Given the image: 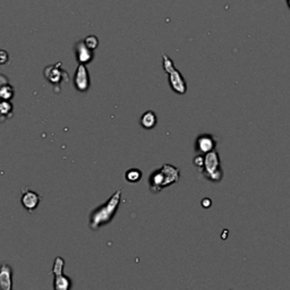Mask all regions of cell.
Listing matches in <instances>:
<instances>
[{"instance_id": "obj_4", "label": "cell", "mask_w": 290, "mask_h": 290, "mask_svg": "<svg viewBox=\"0 0 290 290\" xmlns=\"http://www.w3.org/2000/svg\"><path fill=\"white\" fill-rule=\"evenodd\" d=\"M43 76L46 81L53 85V88L56 93L60 92V85H62L63 82L68 83L71 81V77H69L67 71H65L63 68L62 62L48 65V66L43 69Z\"/></svg>"}, {"instance_id": "obj_20", "label": "cell", "mask_w": 290, "mask_h": 290, "mask_svg": "<svg viewBox=\"0 0 290 290\" xmlns=\"http://www.w3.org/2000/svg\"><path fill=\"white\" fill-rule=\"evenodd\" d=\"M201 204H202V207H203L204 209H209V208L212 205V201H211V199L205 198V199L202 200V203H201Z\"/></svg>"}, {"instance_id": "obj_10", "label": "cell", "mask_w": 290, "mask_h": 290, "mask_svg": "<svg viewBox=\"0 0 290 290\" xmlns=\"http://www.w3.org/2000/svg\"><path fill=\"white\" fill-rule=\"evenodd\" d=\"M149 188L153 194L160 193L162 189H165V174H163L162 168L152 171V174L150 175Z\"/></svg>"}, {"instance_id": "obj_2", "label": "cell", "mask_w": 290, "mask_h": 290, "mask_svg": "<svg viewBox=\"0 0 290 290\" xmlns=\"http://www.w3.org/2000/svg\"><path fill=\"white\" fill-rule=\"evenodd\" d=\"M205 179L211 182H220L223 178V170L220 163V157L217 150L204 154V165L199 170Z\"/></svg>"}, {"instance_id": "obj_19", "label": "cell", "mask_w": 290, "mask_h": 290, "mask_svg": "<svg viewBox=\"0 0 290 290\" xmlns=\"http://www.w3.org/2000/svg\"><path fill=\"white\" fill-rule=\"evenodd\" d=\"M8 59H9V56L6 51L5 50L0 51V63H2V65H6L8 62Z\"/></svg>"}, {"instance_id": "obj_14", "label": "cell", "mask_w": 290, "mask_h": 290, "mask_svg": "<svg viewBox=\"0 0 290 290\" xmlns=\"http://www.w3.org/2000/svg\"><path fill=\"white\" fill-rule=\"evenodd\" d=\"M0 114H2V123L11 119L14 115V106L11 100H3L0 104Z\"/></svg>"}, {"instance_id": "obj_6", "label": "cell", "mask_w": 290, "mask_h": 290, "mask_svg": "<svg viewBox=\"0 0 290 290\" xmlns=\"http://www.w3.org/2000/svg\"><path fill=\"white\" fill-rule=\"evenodd\" d=\"M218 139L212 134H201L195 141V152L198 154H208L216 150Z\"/></svg>"}, {"instance_id": "obj_12", "label": "cell", "mask_w": 290, "mask_h": 290, "mask_svg": "<svg viewBox=\"0 0 290 290\" xmlns=\"http://www.w3.org/2000/svg\"><path fill=\"white\" fill-rule=\"evenodd\" d=\"M0 288L3 290L13 289V270L7 263H3L0 268Z\"/></svg>"}, {"instance_id": "obj_13", "label": "cell", "mask_w": 290, "mask_h": 290, "mask_svg": "<svg viewBox=\"0 0 290 290\" xmlns=\"http://www.w3.org/2000/svg\"><path fill=\"white\" fill-rule=\"evenodd\" d=\"M157 121H158V118H157L156 112H153L152 110H148L147 112H144V114L142 115L139 123H141L143 128L152 129L156 127Z\"/></svg>"}, {"instance_id": "obj_18", "label": "cell", "mask_w": 290, "mask_h": 290, "mask_svg": "<svg viewBox=\"0 0 290 290\" xmlns=\"http://www.w3.org/2000/svg\"><path fill=\"white\" fill-rule=\"evenodd\" d=\"M193 163L194 166L198 168V170H200L204 165V154H198V156L193 159Z\"/></svg>"}, {"instance_id": "obj_5", "label": "cell", "mask_w": 290, "mask_h": 290, "mask_svg": "<svg viewBox=\"0 0 290 290\" xmlns=\"http://www.w3.org/2000/svg\"><path fill=\"white\" fill-rule=\"evenodd\" d=\"M65 260L63 257H56L51 273L54 274V289L56 290H68L72 287V280L64 274Z\"/></svg>"}, {"instance_id": "obj_1", "label": "cell", "mask_w": 290, "mask_h": 290, "mask_svg": "<svg viewBox=\"0 0 290 290\" xmlns=\"http://www.w3.org/2000/svg\"><path fill=\"white\" fill-rule=\"evenodd\" d=\"M121 194H123V191H121V189H118L105 204L95 208L90 213L88 227L92 230H98V229L102 228L112 221V219L115 218L119 209Z\"/></svg>"}, {"instance_id": "obj_9", "label": "cell", "mask_w": 290, "mask_h": 290, "mask_svg": "<svg viewBox=\"0 0 290 290\" xmlns=\"http://www.w3.org/2000/svg\"><path fill=\"white\" fill-rule=\"evenodd\" d=\"M74 51H75V56H76V60L78 62V64L87 65L92 62L93 58H94V54H93V51L94 50L88 48V46L85 44V42H84V40L77 41L76 43H75Z\"/></svg>"}, {"instance_id": "obj_8", "label": "cell", "mask_w": 290, "mask_h": 290, "mask_svg": "<svg viewBox=\"0 0 290 290\" xmlns=\"http://www.w3.org/2000/svg\"><path fill=\"white\" fill-rule=\"evenodd\" d=\"M41 201V196L36 193L35 190H32L30 188H23L22 196H21V203L23 208L27 210L29 212H33L35 209H37Z\"/></svg>"}, {"instance_id": "obj_3", "label": "cell", "mask_w": 290, "mask_h": 290, "mask_svg": "<svg viewBox=\"0 0 290 290\" xmlns=\"http://www.w3.org/2000/svg\"><path fill=\"white\" fill-rule=\"evenodd\" d=\"M162 67L168 75V81L171 90L177 94H185L187 91V84L181 73L176 69L174 62L166 54L162 55Z\"/></svg>"}, {"instance_id": "obj_11", "label": "cell", "mask_w": 290, "mask_h": 290, "mask_svg": "<svg viewBox=\"0 0 290 290\" xmlns=\"http://www.w3.org/2000/svg\"><path fill=\"white\" fill-rule=\"evenodd\" d=\"M163 174H165V188L169 187L174 184H177L180 179V170L178 168L170 165V163H166L162 167Z\"/></svg>"}, {"instance_id": "obj_7", "label": "cell", "mask_w": 290, "mask_h": 290, "mask_svg": "<svg viewBox=\"0 0 290 290\" xmlns=\"http://www.w3.org/2000/svg\"><path fill=\"white\" fill-rule=\"evenodd\" d=\"M74 85L75 88L81 93H85L88 91V88L91 86V81L86 65L79 64L77 66L74 76Z\"/></svg>"}, {"instance_id": "obj_15", "label": "cell", "mask_w": 290, "mask_h": 290, "mask_svg": "<svg viewBox=\"0 0 290 290\" xmlns=\"http://www.w3.org/2000/svg\"><path fill=\"white\" fill-rule=\"evenodd\" d=\"M143 174L142 171L137 169V168H130L125 174V179L127 180L130 184H135V182H138L142 179Z\"/></svg>"}, {"instance_id": "obj_16", "label": "cell", "mask_w": 290, "mask_h": 290, "mask_svg": "<svg viewBox=\"0 0 290 290\" xmlns=\"http://www.w3.org/2000/svg\"><path fill=\"white\" fill-rule=\"evenodd\" d=\"M15 94V90L9 83L2 84L0 86V96H2L3 100H12Z\"/></svg>"}, {"instance_id": "obj_17", "label": "cell", "mask_w": 290, "mask_h": 290, "mask_svg": "<svg viewBox=\"0 0 290 290\" xmlns=\"http://www.w3.org/2000/svg\"><path fill=\"white\" fill-rule=\"evenodd\" d=\"M84 42H85V44L92 50H95L98 48V45H99V40H98V37L95 35L86 36L85 39H84Z\"/></svg>"}]
</instances>
